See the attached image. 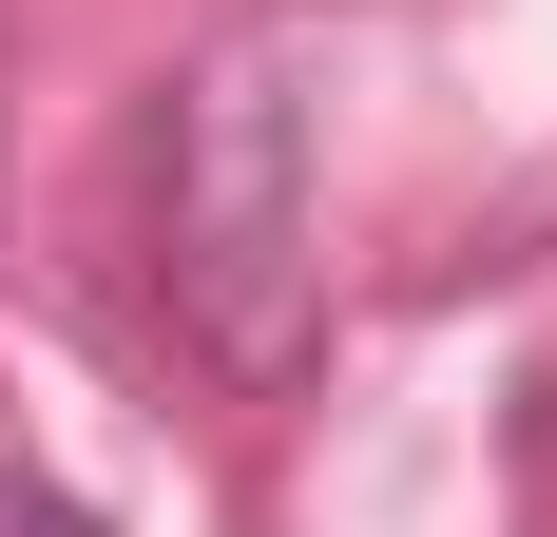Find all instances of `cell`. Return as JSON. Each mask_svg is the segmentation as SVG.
Here are the masks:
<instances>
[{"mask_svg":"<svg viewBox=\"0 0 557 537\" xmlns=\"http://www.w3.org/2000/svg\"><path fill=\"white\" fill-rule=\"evenodd\" d=\"M327 77H346V0H250L154 135V268L212 384H308L327 365Z\"/></svg>","mask_w":557,"mask_h":537,"instance_id":"cell-1","label":"cell"},{"mask_svg":"<svg viewBox=\"0 0 557 537\" xmlns=\"http://www.w3.org/2000/svg\"><path fill=\"white\" fill-rule=\"evenodd\" d=\"M0 537H97V499H58L39 461H0Z\"/></svg>","mask_w":557,"mask_h":537,"instance_id":"cell-2","label":"cell"}]
</instances>
